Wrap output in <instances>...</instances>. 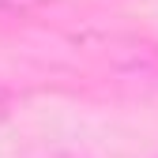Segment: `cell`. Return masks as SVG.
Returning <instances> with one entry per match:
<instances>
[{
	"mask_svg": "<svg viewBox=\"0 0 158 158\" xmlns=\"http://www.w3.org/2000/svg\"><path fill=\"white\" fill-rule=\"evenodd\" d=\"M8 109H11V98H8V90H4V87H0V121L8 117Z\"/></svg>",
	"mask_w": 158,
	"mask_h": 158,
	"instance_id": "7a4b0ae2",
	"label": "cell"
},
{
	"mask_svg": "<svg viewBox=\"0 0 158 158\" xmlns=\"http://www.w3.org/2000/svg\"><path fill=\"white\" fill-rule=\"evenodd\" d=\"M38 0H0V8H34Z\"/></svg>",
	"mask_w": 158,
	"mask_h": 158,
	"instance_id": "6da1fadb",
	"label": "cell"
}]
</instances>
